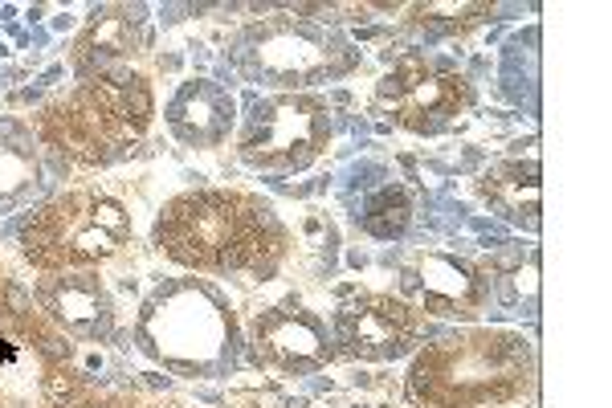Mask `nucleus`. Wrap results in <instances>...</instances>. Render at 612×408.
<instances>
[{
    "label": "nucleus",
    "instance_id": "nucleus-3",
    "mask_svg": "<svg viewBox=\"0 0 612 408\" xmlns=\"http://www.w3.org/2000/svg\"><path fill=\"white\" fill-rule=\"evenodd\" d=\"M78 253H86V257H102V253H110V237L106 233H82L78 237Z\"/></svg>",
    "mask_w": 612,
    "mask_h": 408
},
{
    "label": "nucleus",
    "instance_id": "nucleus-1",
    "mask_svg": "<svg viewBox=\"0 0 612 408\" xmlns=\"http://www.w3.org/2000/svg\"><path fill=\"white\" fill-rule=\"evenodd\" d=\"M123 115L127 119H135V123H148L152 119V94H148V86L139 78L127 82V94H123Z\"/></svg>",
    "mask_w": 612,
    "mask_h": 408
},
{
    "label": "nucleus",
    "instance_id": "nucleus-2",
    "mask_svg": "<svg viewBox=\"0 0 612 408\" xmlns=\"http://www.w3.org/2000/svg\"><path fill=\"white\" fill-rule=\"evenodd\" d=\"M45 392H49L54 405H66V400L74 396V380H70V372H54V376L45 380Z\"/></svg>",
    "mask_w": 612,
    "mask_h": 408
},
{
    "label": "nucleus",
    "instance_id": "nucleus-5",
    "mask_svg": "<svg viewBox=\"0 0 612 408\" xmlns=\"http://www.w3.org/2000/svg\"><path fill=\"white\" fill-rule=\"evenodd\" d=\"M4 302H8V311H12V315H25V311H29V298H25V290H21V286H8V290H4Z\"/></svg>",
    "mask_w": 612,
    "mask_h": 408
},
{
    "label": "nucleus",
    "instance_id": "nucleus-4",
    "mask_svg": "<svg viewBox=\"0 0 612 408\" xmlns=\"http://www.w3.org/2000/svg\"><path fill=\"white\" fill-rule=\"evenodd\" d=\"M94 213H98V221H102V225H106L110 233H123V229H127V221H123V213H119V204H110V200H102V204H98Z\"/></svg>",
    "mask_w": 612,
    "mask_h": 408
}]
</instances>
